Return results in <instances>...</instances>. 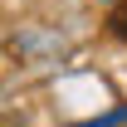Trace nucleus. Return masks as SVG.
<instances>
[{"label": "nucleus", "mask_w": 127, "mask_h": 127, "mask_svg": "<svg viewBox=\"0 0 127 127\" xmlns=\"http://www.w3.org/2000/svg\"><path fill=\"white\" fill-rule=\"evenodd\" d=\"M108 30L117 34V39H127V0H117V5H112V15H108Z\"/></svg>", "instance_id": "f257e3e1"}, {"label": "nucleus", "mask_w": 127, "mask_h": 127, "mask_svg": "<svg viewBox=\"0 0 127 127\" xmlns=\"http://www.w3.org/2000/svg\"><path fill=\"white\" fill-rule=\"evenodd\" d=\"M117 122H127V108H117V112H108V117H98V122H88V127H117Z\"/></svg>", "instance_id": "f03ea898"}]
</instances>
